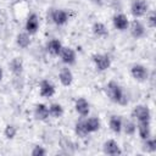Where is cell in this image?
Listing matches in <instances>:
<instances>
[{
    "instance_id": "cell-9",
    "label": "cell",
    "mask_w": 156,
    "mask_h": 156,
    "mask_svg": "<svg viewBox=\"0 0 156 156\" xmlns=\"http://www.w3.org/2000/svg\"><path fill=\"white\" fill-rule=\"evenodd\" d=\"M55 91H56V88L52 82H50L48 79H43L39 83V94L41 98L49 99L55 95Z\"/></svg>"
},
{
    "instance_id": "cell-13",
    "label": "cell",
    "mask_w": 156,
    "mask_h": 156,
    "mask_svg": "<svg viewBox=\"0 0 156 156\" xmlns=\"http://www.w3.org/2000/svg\"><path fill=\"white\" fill-rule=\"evenodd\" d=\"M102 151L104 154L106 155H121L122 154V150H121V146L118 145V143L113 139H108L102 145Z\"/></svg>"
},
{
    "instance_id": "cell-16",
    "label": "cell",
    "mask_w": 156,
    "mask_h": 156,
    "mask_svg": "<svg viewBox=\"0 0 156 156\" xmlns=\"http://www.w3.org/2000/svg\"><path fill=\"white\" fill-rule=\"evenodd\" d=\"M49 107L45 104H37L34 107V117L38 121H46L49 118Z\"/></svg>"
},
{
    "instance_id": "cell-26",
    "label": "cell",
    "mask_w": 156,
    "mask_h": 156,
    "mask_svg": "<svg viewBox=\"0 0 156 156\" xmlns=\"http://www.w3.org/2000/svg\"><path fill=\"white\" fill-rule=\"evenodd\" d=\"M122 129L124 130V133L127 135H134L136 132V123L133 121H126V122H123Z\"/></svg>"
},
{
    "instance_id": "cell-5",
    "label": "cell",
    "mask_w": 156,
    "mask_h": 156,
    "mask_svg": "<svg viewBox=\"0 0 156 156\" xmlns=\"http://www.w3.org/2000/svg\"><path fill=\"white\" fill-rule=\"evenodd\" d=\"M132 117L138 122L141 121H151V111L145 105H136L132 111Z\"/></svg>"
},
{
    "instance_id": "cell-14",
    "label": "cell",
    "mask_w": 156,
    "mask_h": 156,
    "mask_svg": "<svg viewBox=\"0 0 156 156\" xmlns=\"http://www.w3.org/2000/svg\"><path fill=\"white\" fill-rule=\"evenodd\" d=\"M150 122L151 121H141V122H138V124H136V130H138V134H139L141 140H145L149 136H151V124H150Z\"/></svg>"
},
{
    "instance_id": "cell-11",
    "label": "cell",
    "mask_w": 156,
    "mask_h": 156,
    "mask_svg": "<svg viewBox=\"0 0 156 156\" xmlns=\"http://www.w3.org/2000/svg\"><path fill=\"white\" fill-rule=\"evenodd\" d=\"M112 24L113 27L117 29V30H126L128 29V26H129V20L128 17L124 15V13H116L113 17H112Z\"/></svg>"
},
{
    "instance_id": "cell-6",
    "label": "cell",
    "mask_w": 156,
    "mask_h": 156,
    "mask_svg": "<svg viewBox=\"0 0 156 156\" xmlns=\"http://www.w3.org/2000/svg\"><path fill=\"white\" fill-rule=\"evenodd\" d=\"M128 29L130 32V35L134 38V39H141L143 37H145L146 34V29H145V26L139 21V20H133L132 22H129V26H128Z\"/></svg>"
},
{
    "instance_id": "cell-23",
    "label": "cell",
    "mask_w": 156,
    "mask_h": 156,
    "mask_svg": "<svg viewBox=\"0 0 156 156\" xmlns=\"http://www.w3.org/2000/svg\"><path fill=\"white\" fill-rule=\"evenodd\" d=\"M74 133L79 138H85L89 134L88 129L85 127V121L84 119H79V121L76 122V124H74Z\"/></svg>"
},
{
    "instance_id": "cell-12",
    "label": "cell",
    "mask_w": 156,
    "mask_h": 156,
    "mask_svg": "<svg viewBox=\"0 0 156 156\" xmlns=\"http://www.w3.org/2000/svg\"><path fill=\"white\" fill-rule=\"evenodd\" d=\"M74 108L76 112L80 116V117H88L89 112H90V105L88 102L87 99L84 98H78L74 102Z\"/></svg>"
},
{
    "instance_id": "cell-2",
    "label": "cell",
    "mask_w": 156,
    "mask_h": 156,
    "mask_svg": "<svg viewBox=\"0 0 156 156\" xmlns=\"http://www.w3.org/2000/svg\"><path fill=\"white\" fill-rule=\"evenodd\" d=\"M149 12V4L146 0H133L130 4V13L134 18H140Z\"/></svg>"
},
{
    "instance_id": "cell-31",
    "label": "cell",
    "mask_w": 156,
    "mask_h": 156,
    "mask_svg": "<svg viewBox=\"0 0 156 156\" xmlns=\"http://www.w3.org/2000/svg\"><path fill=\"white\" fill-rule=\"evenodd\" d=\"M2 78H4V69H2V67L0 66V82L2 80Z\"/></svg>"
},
{
    "instance_id": "cell-10",
    "label": "cell",
    "mask_w": 156,
    "mask_h": 156,
    "mask_svg": "<svg viewBox=\"0 0 156 156\" xmlns=\"http://www.w3.org/2000/svg\"><path fill=\"white\" fill-rule=\"evenodd\" d=\"M39 17L37 13H30L27 20H26V24H24V28H26V32L29 34V35H33L35 34L38 30H39Z\"/></svg>"
},
{
    "instance_id": "cell-4",
    "label": "cell",
    "mask_w": 156,
    "mask_h": 156,
    "mask_svg": "<svg viewBox=\"0 0 156 156\" xmlns=\"http://www.w3.org/2000/svg\"><path fill=\"white\" fill-rule=\"evenodd\" d=\"M130 76L136 82L143 83V82L147 80V78H149V69L141 63H135L130 67Z\"/></svg>"
},
{
    "instance_id": "cell-27",
    "label": "cell",
    "mask_w": 156,
    "mask_h": 156,
    "mask_svg": "<svg viewBox=\"0 0 156 156\" xmlns=\"http://www.w3.org/2000/svg\"><path fill=\"white\" fill-rule=\"evenodd\" d=\"M16 134H17V128L13 126V124H7L6 127H5V129H4V135H5V138L6 139H13L15 136H16Z\"/></svg>"
},
{
    "instance_id": "cell-25",
    "label": "cell",
    "mask_w": 156,
    "mask_h": 156,
    "mask_svg": "<svg viewBox=\"0 0 156 156\" xmlns=\"http://www.w3.org/2000/svg\"><path fill=\"white\" fill-rule=\"evenodd\" d=\"M144 141V145H143V150L149 152V154H152L156 151V140L152 138V136H149L147 139L143 140Z\"/></svg>"
},
{
    "instance_id": "cell-20",
    "label": "cell",
    "mask_w": 156,
    "mask_h": 156,
    "mask_svg": "<svg viewBox=\"0 0 156 156\" xmlns=\"http://www.w3.org/2000/svg\"><path fill=\"white\" fill-rule=\"evenodd\" d=\"M91 30H93L94 35L98 37V38H106L108 35L107 27L102 22H95L91 27Z\"/></svg>"
},
{
    "instance_id": "cell-21",
    "label": "cell",
    "mask_w": 156,
    "mask_h": 156,
    "mask_svg": "<svg viewBox=\"0 0 156 156\" xmlns=\"http://www.w3.org/2000/svg\"><path fill=\"white\" fill-rule=\"evenodd\" d=\"M10 69L13 76H21L23 72V61L20 57H15L10 62Z\"/></svg>"
},
{
    "instance_id": "cell-19",
    "label": "cell",
    "mask_w": 156,
    "mask_h": 156,
    "mask_svg": "<svg viewBox=\"0 0 156 156\" xmlns=\"http://www.w3.org/2000/svg\"><path fill=\"white\" fill-rule=\"evenodd\" d=\"M84 121H85V127H87L89 134L98 132L100 129V127H101V122H100V119L98 117H88Z\"/></svg>"
},
{
    "instance_id": "cell-8",
    "label": "cell",
    "mask_w": 156,
    "mask_h": 156,
    "mask_svg": "<svg viewBox=\"0 0 156 156\" xmlns=\"http://www.w3.org/2000/svg\"><path fill=\"white\" fill-rule=\"evenodd\" d=\"M58 57L61 58L62 63H65L66 66H72L77 61L76 51L72 48H69V46H63L61 52H60V55H58Z\"/></svg>"
},
{
    "instance_id": "cell-30",
    "label": "cell",
    "mask_w": 156,
    "mask_h": 156,
    "mask_svg": "<svg viewBox=\"0 0 156 156\" xmlns=\"http://www.w3.org/2000/svg\"><path fill=\"white\" fill-rule=\"evenodd\" d=\"M90 1L95 5H102V0H90Z\"/></svg>"
},
{
    "instance_id": "cell-1",
    "label": "cell",
    "mask_w": 156,
    "mask_h": 156,
    "mask_svg": "<svg viewBox=\"0 0 156 156\" xmlns=\"http://www.w3.org/2000/svg\"><path fill=\"white\" fill-rule=\"evenodd\" d=\"M105 91H106L107 98L112 102L118 104V105H122V106H124V105L128 104V99H127V95H126L123 88L116 80H110L106 84Z\"/></svg>"
},
{
    "instance_id": "cell-29",
    "label": "cell",
    "mask_w": 156,
    "mask_h": 156,
    "mask_svg": "<svg viewBox=\"0 0 156 156\" xmlns=\"http://www.w3.org/2000/svg\"><path fill=\"white\" fill-rule=\"evenodd\" d=\"M146 22H147V26L150 28H155L156 27V13L154 11H151L147 17H146Z\"/></svg>"
},
{
    "instance_id": "cell-24",
    "label": "cell",
    "mask_w": 156,
    "mask_h": 156,
    "mask_svg": "<svg viewBox=\"0 0 156 156\" xmlns=\"http://www.w3.org/2000/svg\"><path fill=\"white\" fill-rule=\"evenodd\" d=\"M49 113L54 118H60L63 116V107L57 102H52L49 106Z\"/></svg>"
},
{
    "instance_id": "cell-17",
    "label": "cell",
    "mask_w": 156,
    "mask_h": 156,
    "mask_svg": "<svg viewBox=\"0 0 156 156\" xmlns=\"http://www.w3.org/2000/svg\"><path fill=\"white\" fill-rule=\"evenodd\" d=\"M62 48H63V45L58 39H51L46 44V51L51 56H58L61 50H62Z\"/></svg>"
},
{
    "instance_id": "cell-22",
    "label": "cell",
    "mask_w": 156,
    "mask_h": 156,
    "mask_svg": "<svg viewBox=\"0 0 156 156\" xmlns=\"http://www.w3.org/2000/svg\"><path fill=\"white\" fill-rule=\"evenodd\" d=\"M16 44L21 48V49H27L30 45V35L27 32H22L18 33L16 37Z\"/></svg>"
},
{
    "instance_id": "cell-18",
    "label": "cell",
    "mask_w": 156,
    "mask_h": 156,
    "mask_svg": "<svg viewBox=\"0 0 156 156\" xmlns=\"http://www.w3.org/2000/svg\"><path fill=\"white\" fill-rule=\"evenodd\" d=\"M122 126H123V121L121 118V116H111L108 119V127L110 129L115 133V134H119L122 132Z\"/></svg>"
},
{
    "instance_id": "cell-15",
    "label": "cell",
    "mask_w": 156,
    "mask_h": 156,
    "mask_svg": "<svg viewBox=\"0 0 156 156\" xmlns=\"http://www.w3.org/2000/svg\"><path fill=\"white\" fill-rule=\"evenodd\" d=\"M58 80L63 87H69L73 83V73L68 67L61 68L58 73Z\"/></svg>"
},
{
    "instance_id": "cell-7",
    "label": "cell",
    "mask_w": 156,
    "mask_h": 156,
    "mask_svg": "<svg viewBox=\"0 0 156 156\" xmlns=\"http://www.w3.org/2000/svg\"><path fill=\"white\" fill-rule=\"evenodd\" d=\"M50 17H51V21L56 26H65L69 20V12L62 9H54L51 11Z\"/></svg>"
},
{
    "instance_id": "cell-28",
    "label": "cell",
    "mask_w": 156,
    "mask_h": 156,
    "mask_svg": "<svg viewBox=\"0 0 156 156\" xmlns=\"http://www.w3.org/2000/svg\"><path fill=\"white\" fill-rule=\"evenodd\" d=\"M33 156H44L46 155V150L44 149V146H40V145H35L33 149H32V152H30Z\"/></svg>"
},
{
    "instance_id": "cell-3",
    "label": "cell",
    "mask_w": 156,
    "mask_h": 156,
    "mask_svg": "<svg viewBox=\"0 0 156 156\" xmlns=\"http://www.w3.org/2000/svg\"><path fill=\"white\" fill-rule=\"evenodd\" d=\"M91 61H93L95 68L100 72L107 71L111 67V58L106 54H94L91 56Z\"/></svg>"
}]
</instances>
